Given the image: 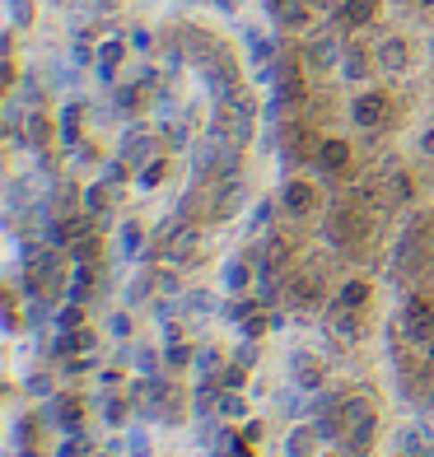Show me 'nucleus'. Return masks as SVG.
I'll return each mask as SVG.
<instances>
[{"mask_svg":"<svg viewBox=\"0 0 434 457\" xmlns=\"http://www.w3.org/2000/svg\"><path fill=\"white\" fill-rule=\"evenodd\" d=\"M369 215L374 211H360V205H337V211H327L322 220V238L337 247V253H350V247H360L364 228H369Z\"/></svg>","mask_w":434,"mask_h":457,"instance_id":"nucleus-1","label":"nucleus"},{"mask_svg":"<svg viewBox=\"0 0 434 457\" xmlns=\"http://www.w3.org/2000/svg\"><path fill=\"white\" fill-rule=\"evenodd\" d=\"M341 425H346V439L355 453L374 448V434H379V411L369 397H346L341 402Z\"/></svg>","mask_w":434,"mask_h":457,"instance_id":"nucleus-2","label":"nucleus"},{"mask_svg":"<svg viewBox=\"0 0 434 457\" xmlns=\"http://www.w3.org/2000/svg\"><path fill=\"white\" fill-rule=\"evenodd\" d=\"M392 108H397V103H392V94L388 89H360L355 98H350V121H355L360 131H388L392 127Z\"/></svg>","mask_w":434,"mask_h":457,"instance_id":"nucleus-3","label":"nucleus"},{"mask_svg":"<svg viewBox=\"0 0 434 457\" xmlns=\"http://www.w3.org/2000/svg\"><path fill=\"white\" fill-rule=\"evenodd\" d=\"M402 337L416 341V345L434 341V299H425V295L406 299V308H402Z\"/></svg>","mask_w":434,"mask_h":457,"instance_id":"nucleus-4","label":"nucleus"},{"mask_svg":"<svg viewBox=\"0 0 434 457\" xmlns=\"http://www.w3.org/2000/svg\"><path fill=\"white\" fill-rule=\"evenodd\" d=\"M374 61H379L383 75H406L411 71V37H402V33L379 37V43H374Z\"/></svg>","mask_w":434,"mask_h":457,"instance_id":"nucleus-5","label":"nucleus"},{"mask_svg":"<svg viewBox=\"0 0 434 457\" xmlns=\"http://www.w3.org/2000/svg\"><path fill=\"white\" fill-rule=\"evenodd\" d=\"M131 52V37H103L98 52H94V75L103 79V85H117V71H121V61H127Z\"/></svg>","mask_w":434,"mask_h":457,"instance_id":"nucleus-6","label":"nucleus"},{"mask_svg":"<svg viewBox=\"0 0 434 457\" xmlns=\"http://www.w3.org/2000/svg\"><path fill=\"white\" fill-rule=\"evenodd\" d=\"M304 94H308V85H304V66H299L295 56H285L280 66H276V103H280V108H299Z\"/></svg>","mask_w":434,"mask_h":457,"instance_id":"nucleus-7","label":"nucleus"},{"mask_svg":"<svg viewBox=\"0 0 434 457\" xmlns=\"http://www.w3.org/2000/svg\"><path fill=\"white\" fill-rule=\"evenodd\" d=\"M313 159H318V169H322L327 178H346V173H350V163H355V150H350V140L327 136V140H318Z\"/></svg>","mask_w":434,"mask_h":457,"instance_id":"nucleus-8","label":"nucleus"},{"mask_svg":"<svg viewBox=\"0 0 434 457\" xmlns=\"http://www.w3.org/2000/svg\"><path fill=\"white\" fill-rule=\"evenodd\" d=\"M280 205H285V215H318L322 196H318V187L308 178H289L280 187Z\"/></svg>","mask_w":434,"mask_h":457,"instance_id":"nucleus-9","label":"nucleus"},{"mask_svg":"<svg viewBox=\"0 0 434 457\" xmlns=\"http://www.w3.org/2000/svg\"><path fill=\"white\" fill-rule=\"evenodd\" d=\"M379 14H383V0H341V5H337V29H341V33L374 29Z\"/></svg>","mask_w":434,"mask_h":457,"instance_id":"nucleus-10","label":"nucleus"},{"mask_svg":"<svg viewBox=\"0 0 434 457\" xmlns=\"http://www.w3.org/2000/svg\"><path fill=\"white\" fill-rule=\"evenodd\" d=\"M271 19L280 29H289V33H308L318 24V14H313L308 0H271Z\"/></svg>","mask_w":434,"mask_h":457,"instance_id":"nucleus-11","label":"nucleus"},{"mask_svg":"<svg viewBox=\"0 0 434 457\" xmlns=\"http://www.w3.org/2000/svg\"><path fill=\"white\" fill-rule=\"evenodd\" d=\"M379 178H383V196H388L392 205H406L411 196H416V178H411L402 163H392V159H388Z\"/></svg>","mask_w":434,"mask_h":457,"instance_id":"nucleus-12","label":"nucleus"},{"mask_svg":"<svg viewBox=\"0 0 434 457\" xmlns=\"http://www.w3.org/2000/svg\"><path fill=\"white\" fill-rule=\"evenodd\" d=\"M341 47H337V37H318V43H308V52H304V61H308V66H313V71H337L341 66Z\"/></svg>","mask_w":434,"mask_h":457,"instance_id":"nucleus-13","label":"nucleus"},{"mask_svg":"<svg viewBox=\"0 0 434 457\" xmlns=\"http://www.w3.org/2000/svg\"><path fill=\"white\" fill-rule=\"evenodd\" d=\"M66 295H71V303H85L94 295V262H75V271L66 280Z\"/></svg>","mask_w":434,"mask_h":457,"instance_id":"nucleus-14","label":"nucleus"},{"mask_svg":"<svg viewBox=\"0 0 434 457\" xmlns=\"http://www.w3.org/2000/svg\"><path fill=\"white\" fill-rule=\"evenodd\" d=\"M313 453H318V429L295 425L285 434V457H313Z\"/></svg>","mask_w":434,"mask_h":457,"instance_id":"nucleus-15","label":"nucleus"},{"mask_svg":"<svg viewBox=\"0 0 434 457\" xmlns=\"http://www.w3.org/2000/svg\"><path fill=\"white\" fill-rule=\"evenodd\" d=\"M289 364H295V383H299L304 392H318V387L327 383V373L318 369V360H313V355H295Z\"/></svg>","mask_w":434,"mask_h":457,"instance_id":"nucleus-16","label":"nucleus"},{"mask_svg":"<svg viewBox=\"0 0 434 457\" xmlns=\"http://www.w3.org/2000/svg\"><path fill=\"white\" fill-rule=\"evenodd\" d=\"M369 66H379V61H374V47H369V52H364V47H350V52L341 56V75H346V79H364Z\"/></svg>","mask_w":434,"mask_h":457,"instance_id":"nucleus-17","label":"nucleus"},{"mask_svg":"<svg viewBox=\"0 0 434 457\" xmlns=\"http://www.w3.org/2000/svg\"><path fill=\"white\" fill-rule=\"evenodd\" d=\"M220 285H224V295H243V289L253 285V271H247V262H224Z\"/></svg>","mask_w":434,"mask_h":457,"instance_id":"nucleus-18","label":"nucleus"},{"mask_svg":"<svg viewBox=\"0 0 434 457\" xmlns=\"http://www.w3.org/2000/svg\"><path fill=\"white\" fill-rule=\"evenodd\" d=\"M332 331H337V337L341 341H350V345H355L360 337H364V331H360V318H355V308H332Z\"/></svg>","mask_w":434,"mask_h":457,"instance_id":"nucleus-19","label":"nucleus"},{"mask_svg":"<svg viewBox=\"0 0 434 457\" xmlns=\"http://www.w3.org/2000/svg\"><path fill=\"white\" fill-rule=\"evenodd\" d=\"M215 411H220V420H247V397H243L238 387H224Z\"/></svg>","mask_w":434,"mask_h":457,"instance_id":"nucleus-20","label":"nucleus"},{"mask_svg":"<svg viewBox=\"0 0 434 457\" xmlns=\"http://www.w3.org/2000/svg\"><path fill=\"white\" fill-rule=\"evenodd\" d=\"M121 159H140V163H150V159H154V136L131 131V136H127V145H121Z\"/></svg>","mask_w":434,"mask_h":457,"instance_id":"nucleus-21","label":"nucleus"},{"mask_svg":"<svg viewBox=\"0 0 434 457\" xmlns=\"http://www.w3.org/2000/svg\"><path fill=\"white\" fill-rule=\"evenodd\" d=\"M369 295H374V289H369V280H346V285L337 289V303H341V308H364Z\"/></svg>","mask_w":434,"mask_h":457,"instance_id":"nucleus-22","label":"nucleus"},{"mask_svg":"<svg viewBox=\"0 0 434 457\" xmlns=\"http://www.w3.org/2000/svg\"><path fill=\"white\" fill-rule=\"evenodd\" d=\"M117 247H121V257H140L145 253V228L140 224H121L117 228Z\"/></svg>","mask_w":434,"mask_h":457,"instance_id":"nucleus-23","label":"nucleus"},{"mask_svg":"<svg viewBox=\"0 0 434 457\" xmlns=\"http://www.w3.org/2000/svg\"><path fill=\"white\" fill-rule=\"evenodd\" d=\"M79 117H85L79 103H66V108H61V145H75L79 140Z\"/></svg>","mask_w":434,"mask_h":457,"instance_id":"nucleus-24","label":"nucleus"},{"mask_svg":"<svg viewBox=\"0 0 434 457\" xmlns=\"http://www.w3.org/2000/svg\"><path fill=\"white\" fill-rule=\"evenodd\" d=\"M163 178H169V159H159V154H154L150 163H140V173H136V182L145 187V192H150V187H159Z\"/></svg>","mask_w":434,"mask_h":457,"instance_id":"nucleus-25","label":"nucleus"},{"mask_svg":"<svg viewBox=\"0 0 434 457\" xmlns=\"http://www.w3.org/2000/svg\"><path fill=\"white\" fill-rule=\"evenodd\" d=\"M159 350H150V345H131V369L136 373H150V378H154V373H159Z\"/></svg>","mask_w":434,"mask_h":457,"instance_id":"nucleus-26","label":"nucleus"},{"mask_svg":"<svg viewBox=\"0 0 434 457\" xmlns=\"http://www.w3.org/2000/svg\"><path fill=\"white\" fill-rule=\"evenodd\" d=\"M108 192H113V182H108V178L94 182L89 192H85V211H89V215H103V211H108Z\"/></svg>","mask_w":434,"mask_h":457,"instance_id":"nucleus-27","label":"nucleus"},{"mask_svg":"<svg viewBox=\"0 0 434 457\" xmlns=\"http://www.w3.org/2000/svg\"><path fill=\"white\" fill-rule=\"evenodd\" d=\"M145 103V85H117V108L121 112H140Z\"/></svg>","mask_w":434,"mask_h":457,"instance_id":"nucleus-28","label":"nucleus"},{"mask_svg":"<svg viewBox=\"0 0 434 457\" xmlns=\"http://www.w3.org/2000/svg\"><path fill=\"white\" fill-rule=\"evenodd\" d=\"M196 243V234H192V228H178V234H173V243H169V257L173 262H188L192 253H188V247Z\"/></svg>","mask_w":434,"mask_h":457,"instance_id":"nucleus-29","label":"nucleus"},{"mask_svg":"<svg viewBox=\"0 0 434 457\" xmlns=\"http://www.w3.org/2000/svg\"><path fill=\"white\" fill-rule=\"evenodd\" d=\"M192 360H196V355H192L182 341H169V350H163V364H169V369H188Z\"/></svg>","mask_w":434,"mask_h":457,"instance_id":"nucleus-30","label":"nucleus"},{"mask_svg":"<svg viewBox=\"0 0 434 457\" xmlns=\"http://www.w3.org/2000/svg\"><path fill=\"white\" fill-rule=\"evenodd\" d=\"M52 322H56V331H79L85 327V313H79V303H71V308H61Z\"/></svg>","mask_w":434,"mask_h":457,"instance_id":"nucleus-31","label":"nucleus"},{"mask_svg":"<svg viewBox=\"0 0 434 457\" xmlns=\"http://www.w3.org/2000/svg\"><path fill=\"white\" fill-rule=\"evenodd\" d=\"M196 373H201V378H211V373L220 369V350L215 345H205V350H196V364H192Z\"/></svg>","mask_w":434,"mask_h":457,"instance_id":"nucleus-32","label":"nucleus"},{"mask_svg":"<svg viewBox=\"0 0 434 457\" xmlns=\"http://www.w3.org/2000/svg\"><path fill=\"white\" fill-rule=\"evenodd\" d=\"M103 415H108V425H121V420H127V402H121V397H113L108 406H103Z\"/></svg>","mask_w":434,"mask_h":457,"instance_id":"nucleus-33","label":"nucleus"},{"mask_svg":"<svg viewBox=\"0 0 434 457\" xmlns=\"http://www.w3.org/2000/svg\"><path fill=\"white\" fill-rule=\"evenodd\" d=\"M108 327H113V337H131V318L121 313V308H117V313L108 318Z\"/></svg>","mask_w":434,"mask_h":457,"instance_id":"nucleus-34","label":"nucleus"},{"mask_svg":"<svg viewBox=\"0 0 434 457\" xmlns=\"http://www.w3.org/2000/svg\"><path fill=\"white\" fill-rule=\"evenodd\" d=\"M131 47H136V52H150V47H154V33H150V29H136V33H131Z\"/></svg>","mask_w":434,"mask_h":457,"instance_id":"nucleus-35","label":"nucleus"},{"mask_svg":"<svg viewBox=\"0 0 434 457\" xmlns=\"http://www.w3.org/2000/svg\"><path fill=\"white\" fill-rule=\"evenodd\" d=\"M220 383H224V387H243V364H234V369H220Z\"/></svg>","mask_w":434,"mask_h":457,"instance_id":"nucleus-36","label":"nucleus"},{"mask_svg":"<svg viewBox=\"0 0 434 457\" xmlns=\"http://www.w3.org/2000/svg\"><path fill=\"white\" fill-rule=\"evenodd\" d=\"M230 318H234V322H247V318H253V303H247V299L230 303Z\"/></svg>","mask_w":434,"mask_h":457,"instance_id":"nucleus-37","label":"nucleus"},{"mask_svg":"<svg viewBox=\"0 0 434 457\" xmlns=\"http://www.w3.org/2000/svg\"><path fill=\"white\" fill-rule=\"evenodd\" d=\"M103 178H108V182H121V178H127V159L108 163V169H103Z\"/></svg>","mask_w":434,"mask_h":457,"instance_id":"nucleus-38","label":"nucleus"},{"mask_svg":"<svg viewBox=\"0 0 434 457\" xmlns=\"http://www.w3.org/2000/svg\"><path fill=\"white\" fill-rule=\"evenodd\" d=\"M131 457H150V448H145V439H131Z\"/></svg>","mask_w":434,"mask_h":457,"instance_id":"nucleus-39","label":"nucleus"},{"mask_svg":"<svg viewBox=\"0 0 434 457\" xmlns=\"http://www.w3.org/2000/svg\"><path fill=\"white\" fill-rule=\"evenodd\" d=\"M421 150H425V154H434V131H425V136H421Z\"/></svg>","mask_w":434,"mask_h":457,"instance_id":"nucleus-40","label":"nucleus"},{"mask_svg":"<svg viewBox=\"0 0 434 457\" xmlns=\"http://www.w3.org/2000/svg\"><path fill=\"white\" fill-rule=\"evenodd\" d=\"M411 457H434V448H425V444H421V448H416V453H411Z\"/></svg>","mask_w":434,"mask_h":457,"instance_id":"nucleus-41","label":"nucleus"},{"mask_svg":"<svg viewBox=\"0 0 434 457\" xmlns=\"http://www.w3.org/2000/svg\"><path fill=\"white\" fill-rule=\"evenodd\" d=\"M425 350H430V360H434V341H430V345H425Z\"/></svg>","mask_w":434,"mask_h":457,"instance_id":"nucleus-42","label":"nucleus"},{"mask_svg":"<svg viewBox=\"0 0 434 457\" xmlns=\"http://www.w3.org/2000/svg\"><path fill=\"white\" fill-rule=\"evenodd\" d=\"M85 457H103V453H85Z\"/></svg>","mask_w":434,"mask_h":457,"instance_id":"nucleus-43","label":"nucleus"}]
</instances>
